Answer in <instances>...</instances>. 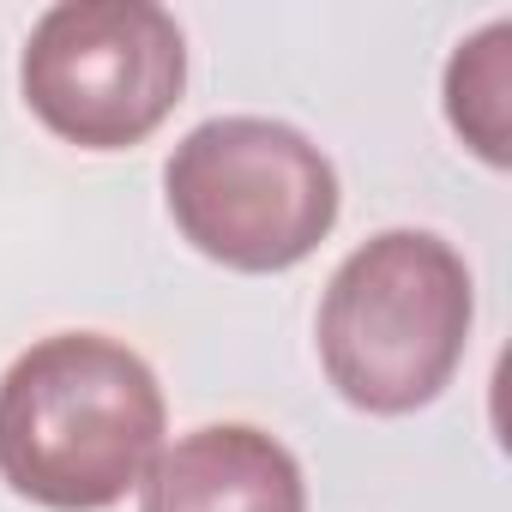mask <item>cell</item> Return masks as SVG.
<instances>
[{
  "instance_id": "1",
  "label": "cell",
  "mask_w": 512,
  "mask_h": 512,
  "mask_svg": "<svg viewBox=\"0 0 512 512\" xmlns=\"http://www.w3.org/2000/svg\"><path fill=\"white\" fill-rule=\"evenodd\" d=\"M157 452L163 386L103 332H55L0 374V476L49 512H109Z\"/></svg>"
},
{
  "instance_id": "2",
  "label": "cell",
  "mask_w": 512,
  "mask_h": 512,
  "mask_svg": "<svg viewBox=\"0 0 512 512\" xmlns=\"http://www.w3.org/2000/svg\"><path fill=\"white\" fill-rule=\"evenodd\" d=\"M470 266L434 229H380L332 272L320 362L344 404L410 416L434 404L470 344Z\"/></svg>"
},
{
  "instance_id": "3",
  "label": "cell",
  "mask_w": 512,
  "mask_h": 512,
  "mask_svg": "<svg viewBox=\"0 0 512 512\" xmlns=\"http://www.w3.org/2000/svg\"><path fill=\"white\" fill-rule=\"evenodd\" d=\"M175 229L229 272H290L338 223V169L290 121H199L163 169Z\"/></svg>"
},
{
  "instance_id": "4",
  "label": "cell",
  "mask_w": 512,
  "mask_h": 512,
  "mask_svg": "<svg viewBox=\"0 0 512 512\" xmlns=\"http://www.w3.org/2000/svg\"><path fill=\"white\" fill-rule=\"evenodd\" d=\"M31 115L79 151L151 139L187 91V37L151 0H61L19 55Z\"/></svg>"
},
{
  "instance_id": "5",
  "label": "cell",
  "mask_w": 512,
  "mask_h": 512,
  "mask_svg": "<svg viewBox=\"0 0 512 512\" xmlns=\"http://www.w3.org/2000/svg\"><path fill=\"white\" fill-rule=\"evenodd\" d=\"M139 512H308V482L266 428L211 422L151 458Z\"/></svg>"
},
{
  "instance_id": "6",
  "label": "cell",
  "mask_w": 512,
  "mask_h": 512,
  "mask_svg": "<svg viewBox=\"0 0 512 512\" xmlns=\"http://www.w3.org/2000/svg\"><path fill=\"white\" fill-rule=\"evenodd\" d=\"M506 91H512V25L494 19L446 61V121L494 169H506Z\"/></svg>"
}]
</instances>
